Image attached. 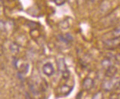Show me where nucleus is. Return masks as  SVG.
<instances>
[{
	"label": "nucleus",
	"instance_id": "1",
	"mask_svg": "<svg viewBox=\"0 0 120 99\" xmlns=\"http://www.w3.org/2000/svg\"><path fill=\"white\" fill-rule=\"evenodd\" d=\"M118 82L119 81H117L116 79H114L105 81L102 83V88L104 89V90H105V91H108V92L111 91L113 89H114V88H116V86Z\"/></svg>",
	"mask_w": 120,
	"mask_h": 99
},
{
	"label": "nucleus",
	"instance_id": "2",
	"mask_svg": "<svg viewBox=\"0 0 120 99\" xmlns=\"http://www.w3.org/2000/svg\"><path fill=\"white\" fill-rule=\"evenodd\" d=\"M43 72L47 76H52L55 72V69L53 65L51 63H46L43 66Z\"/></svg>",
	"mask_w": 120,
	"mask_h": 99
},
{
	"label": "nucleus",
	"instance_id": "3",
	"mask_svg": "<svg viewBox=\"0 0 120 99\" xmlns=\"http://www.w3.org/2000/svg\"><path fill=\"white\" fill-rule=\"evenodd\" d=\"M117 73V68L113 65H111L110 67H108L106 69V72H105V75L108 78H111V79H113V78L116 75V74Z\"/></svg>",
	"mask_w": 120,
	"mask_h": 99
},
{
	"label": "nucleus",
	"instance_id": "4",
	"mask_svg": "<svg viewBox=\"0 0 120 99\" xmlns=\"http://www.w3.org/2000/svg\"><path fill=\"white\" fill-rule=\"evenodd\" d=\"M94 86V81L91 78H86L82 82V87L85 90H89Z\"/></svg>",
	"mask_w": 120,
	"mask_h": 99
},
{
	"label": "nucleus",
	"instance_id": "5",
	"mask_svg": "<svg viewBox=\"0 0 120 99\" xmlns=\"http://www.w3.org/2000/svg\"><path fill=\"white\" fill-rule=\"evenodd\" d=\"M58 69L61 72V73L63 72H64L67 70H69L67 68V66H66V64L65 62V60L63 58H60L58 60Z\"/></svg>",
	"mask_w": 120,
	"mask_h": 99
},
{
	"label": "nucleus",
	"instance_id": "6",
	"mask_svg": "<svg viewBox=\"0 0 120 99\" xmlns=\"http://www.w3.org/2000/svg\"><path fill=\"white\" fill-rule=\"evenodd\" d=\"M59 38L60 39L61 41H63L64 42L67 43V44L71 42V41H73V37L71 36V35L69 34V33H66V34H65L64 36H63V35L59 36Z\"/></svg>",
	"mask_w": 120,
	"mask_h": 99
},
{
	"label": "nucleus",
	"instance_id": "7",
	"mask_svg": "<svg viewBox=\"0 0 120 99\" xmlns=\"http://www.w3.org/2000/svg\"><path fill=\"white\" fill-rule=\"evenodd\" d=\"M72 90V87L69 86V85H63L61 87H60V92L63 95H69V93L71 92Z\"/></svg>",
	"mask_w": 120,
	"mask_h": 99
},
{
	"label": "nucleus",
	"instance_id": "8",
	"mask_svg": "<svg viewBox=\"0 0 120 99\" xmlns=\"http://www.w3.org/2000/svg\"><path fill=\"white\" fill-rule=\"evenodd\" d=\"M104 44L109 47H113L116 46L118 44V39H108L104 41Z\"/></svg>",
	"mask_w": 120,
	"mask_h": 99
},
{
	"label": "nucleus",
	"instance_id": "9",
	"mask_svg": "<svg viewBox=\"0 0 120 99\" xmlns=\"http://www.w3.org/2000/svg\"><path fill=\"white\" fill-rule=\"evenodd\" d=\"M102 67H105V68L107 69L108 67H110L112 64V61H111V59H109V58H105V59H103L102 61Z\"/></svg>",
	"mask_w": 120,
	"mask_h": 99
},
{
	"label": "nucleus",
	"instance_id": "10",
	"mask_svg": "<svg viewBox=\"0 0 120 99\" xmlns=\"http://www.w3.org/2000/svg\"><path fill=\"white\" fill-rule=\"evenodd\" d=\"M112 36L113 39H119L120 38V28L114 29L112 31Z\"/></svg>",
	"mask_w": 120,
	"mask_h": 99
},
{
	"label": "nucleus",
	"instance_id": "11",
	"mask_svg": "<svg viewBox=\"0 0 120 99\" xmlns=\"http://www.w3.org/2000/svg\"><path fill=\"white\" fill-rule=\"evenodd\" d=\"M10 50H11L12 53H18L19 50V46L16 44H15V43H12L11 44H10Z\"/></svg>",
	"mask_w": 120,
	"mask_h": 99
},
{
	"label": "nucleus",
	"instance_id": "12",
	"mask_svg": "<svg viewBox=\"0 0 120 99\" xmlns=\"http://www.w3.org/2000/svg\"><path fill=\"white\" fill-rule=\"evenodd\" d=\"M92 99H103V95L101 92H98L93 96Z\"/></svg>",
	"mask_w": 120,
	"mask_h": 99
},
{
	"label": "nucleus",
	"instance_id": "13",
	"mask_svg": "<svg viewBox=\"0 0 120 99\" xmlns=\"http://www.w3.org/2000/svg\"><path fill=\"white\" fill-rule=\"evenodd\" d=\"M54 2H55L56 5H58V6H60V5H63L64 4H65L66 0H54Z\"/></svg>",
	"mask_w": 120,
	"mask_h": 99
},
{
	"label": "nucleus",
	"instance_id": "14",
	"mask_svg": "<svg viewBox=\"0 0 120 99\" xmlns=\"http://www.w3.org/2000/svg\"><path fill=\"white\" fill-rule=\"evenodd\" d=\"M69 75H70V72H69V70H67V71H66V72H63V73H62V76H63V78H64V79H68L69 78Z\"/></svg>",
	"mask_w": 120,
	"mask_h": 99
},
{
	"label": "nucleus",
	"instance_id": "15",
	"mask_svg": "<svg viewBox=\"0 0 120 99\" xmlns=\"http://www.w3.org/2000/svg\"><path fill=\"white\" fill-rule=\"evenodd\" d=\"M69 23L66 22V21H64V22H62L60 23V27L64 29H67L68 28H69Z\"/></svg>",
	"mask_w": 120,
	"mask_h": 99
},
{
	"label": "nucleus",
	"instance_id": "16",
	"mask_svg": "<svg viewBox=\"0 0 120 99\" xmlns=\"http://www.w3.org/2000/svg\"><path fill=\"white\" fill-rule=\"evenodd\" d=\"M115 59L117 63H119L120 64V54H118L116 57H115Z\"/></svg>",
	"mask_w": 120,
	"mask_h": 99
},
{
	"label": "nucleus",
	"instance_id": "17",
	"mask_svg": "<svg viewBox=\"0 0 120 99\" xmlns=\"http://www.w3.org/2000/svg\"><path fill=\"white\" fill-rule=\"evenodd\" d=\"M117 97H118V95L116 94H112L110 97V99H117Z\"/></svg>",
	"mask_w": 120,
	"mask_h": 99
},
{
	"label": "nucleus",
	"instance_id": "18",
	"mask_svg": "<svg viewBox=\"0 0 120 99\" xmlns=\"http://www.w3.org/2000/svg\"><path fill=\"white\" fill-rule=\"evenodd\" d=\"M116 89L120 90V81L117 83V84H116Z\"/></svg>",
	"mask_w": 120,
	"mask_h": 99
},
{
	"label": "nucleus",
	"instance_id": "19",
	"mask_svg": "<svg viewBox=\"0 0 120 99\" xmlns=\"http://www.w3.org/2000/svg\"><path fill=\"white\" fill-rule=\"evenodd\" d=\"M117 99H120V94L118 95V97H117Z\"/></svg>",
	"mask_w": 120,
	"mask_h": 99
},
{
	"label": "nucleus",
	"instance_id": "20",
	"mask_svg": "<svg viewBox=\"0 0 120 99\" xmlns=\"http://www.w3.org/2000/svg\"><path fill=\"white\" fill-rule=\"evenodd\" d=\"M91 2H95L96 0H91Z\"/></svg>",
	"mask_w": 120,
	"mask_h": 99
},
{
	"label": "nucleus",
	"instance_id": "21",
	"mask_svg": "<svg viewBox=\"0 0 120 99\" xmlns=\"http://www.w3.org/2000/svg\"><path fill=\"white\" fill-rule=\"evenodd\" d=\"M69 1H70V2H71V1H72V0H69Z\"/></svg>",
	"mask_w": 120,
	"mask_h": 99
}]
</instances>
